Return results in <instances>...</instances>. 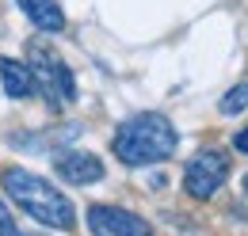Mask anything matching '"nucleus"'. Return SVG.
<instances>
[{
    "instance_id": "obj_2",
    "label": "nucleus",
    "mask_w": 248,
    "mask_h": 236,
    "mask_svg": "<svg viewBox=\"0 0 248 236\" xmlns=\"http://www.w3.org/2000/svg\"><path fill=\"white\" fill-rule=\"evenodd\" d=\"M4 191L12 194V202L23 209L27 217H34L38 225L46 229H73L77 225V209L65 198L54 183H46L34 172H23V168H4Z\"/></svg>"
},
{
    "instance_id": "obj_8",
    "label": "nucleus",
    "mask_w": 248,
    "mask_h": 236,
    "mask_svg": "<svg viewBox=\"0 0 248 236\" xmlns=\"http://www.w3.org/2000/svg\"><path fill=\"white\" fill-rule=\"evenodd\" d=\"M16 4L23 8V15H27L38 30H46V34L65 30V12L58 8V0H16Z\"/></svg>"
},
{
    "instance_id": "obj_3",
    "label": "nucleus",
    "mask_w": 248,
    "mask_h": 236,
    "mask_svg": "<svg viewBox=\"0 0 248 236\" xmlns=\"http://www.w3.org/2000/svg\"><path fill=\"white\" fill-rule=\"evenodd\" d=\"M27 54H31L27 69H31V76H34V91H42L54 111L69 107V103L77 99V80H73L69 65H65L50 46H42V42H31Z\"/></svg>"
},
{
    "instance_id": "obj_7",
    "label": "nucleus",
    "mask_w": 248,
    "mask_h": 236,
    "mask_svg": "<svg viewBox=\"0 0 248 236\" xmlns=\"http://www.w3.org/2000/svg\"><path fill=\"white\" fill-rule=\"evenodd\" d=\"M0 80H4V91L12 99H31L34 95V76H31V69H27V61L0 58Z\"/></svg>"
},
{
    "instance_id": "obj_1",
    "label": "nucleus",
    "mask_w": 248,
    "mask_h": 236,
    "mask_svg": "<svg viewBox=\"0 0 248 236\" xmlns=\"http://www.w3.org/2000/svg\"><path fill=\"white\" fill-rule=\"evenodd\" d=\"M180 145V133L176 126L156 111H145V115L126 118L123 126L115 130L111 137V148L115 156L123 160L126 168H149V164H164Z\"/></svg>"
},
{
    "instance_id": "obj_6",
    "label": "nucleus",
    "mask_w": 248,
    "mask_h": 236,
    "mask_svg": "<svg viewBox=\"0 0 248 236\" xmlns=\"http://www.w3.org/2000/svg\"><path fill=\"white\" fill-rule=\"evenodd\" d=\"M54 172L65 179V183H77V187H92L103 179V160L95 152H84V148H65L54 156Z\"/></svg>"
},
{
    "instance_id": "obj_10",
    "label": "nucleus",
    "mask_w": 248,
    "mask_h": 236,
    "mask_svg": "<svg viewBox=\"0 0 248 236\" xmlns=\"http://www.w3.org/2000/svg\"><path fill=\"white\" fill-rule=\"evenodd\" d=\"M0 236H19V229H16V217H12V209L0 202Z\"/></svg>"
},
{
    "instance_id": "obj_11",
    "label": "nucleus",
    "mask_w": 248,
    "mask_h": 236,
    "mask_svg": "<svg viewBox=\"0 0 248 236\" xmlns=\"http://www.w3.org/2000/svg\"><path fill=\"white\" fill-rule=\"evenodd\" d=\"M233 148H237V152H248V130H241V133L233 137Z\"/></svg>"
},
{
    "instance_id": "obj_12",
    "label": "nucleus",
    "mask_w": 248,
    "mask_h": 236,
    "mask_svg": "<svg viewBox=\"0 0 248 236\" xmlns=\"http://www.w3.org/2000/svg\"><path fill=\"white\" fill-rule=\"evenodd\" d=\"M245 191H248V176H245Z\"/></svg>"
},
{
    "instance_id": "obj_9",
    "label": "nucleus",
    "mask_w": 248,
    "mask_h": 236,
    "mask_svg": "<svg viewBox=\"0 0 248 236\" xmlns=\"http://www.w3.org/2000/svg\"><path fill=\"white\" fill-rule=\"evenodd\" d=\"M248 107V84H237L221 95V115H241Z\"/></svg>"
},
{
    "instance_id": "obj_5",
    "label": "nucleus",
    "mask_w": 248,
    "mask_h": 236,
    "mask_svg": "<svg viewBox=\"0 0 248 236\" xmlns=\"http://www.w3.org/2000/svg\"><path fill=\"white\" fill-rule=\"evenodd\" d=\"M88 229L92 236H153L149 221L123 206H92L88 209Z\"/></svg>"
},
{
    "instance_id": "obj_4",
    "label": "nucleus",
    "mask_w": 248,
    "mask_h": 236,
    "mask_svg": "<svg viewBox=\"0 0 248 236\" xmlns=\"http://www.w3.org/2000/svg\"><path fill=\"white\" fill-rule=\"evenodd\" d=\"M229 179V152L221 148H202L195 160H187L184 168V191L195 202H206L221 191V183Z\"/></svg>"
},
{
    "instance_id": "obj_13",
    "label": "nucleus",
    "mask_w": 248,
    "mask_h": 236,
    "mask_svg": "<svg viewBox=\"0 0 248 236\" xmlns=\"http://www.w3.org/2000/svg\"><path fill=\"white\" fill-rule=\"evenodd\" d=\"M31 236H42V233H31Z\"/></svg>"
}]
</instances>
